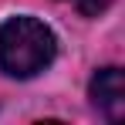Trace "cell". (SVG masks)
<instances>
[{
    "label": "cell",
    "mask_w": 125,
    "mask_h": 125,
    "mask_svg": "<svg viewBox=\"0 0 125 125\" xmlns=\"http://www.w3.org/2000/svg\"><path fill=\"white\" fill-rule=\"evenodd\" d=\"M74 3H78V10H81L84 17H98L112 0H74Z\"/></svg>",
    "instance_id": "obj_3"
},
{
    "label": "cell",
    "mask_w": 125,
    "mask_h": 125,
    "mask_svg": "<svg viewBox=\"0 0 125 125\" xmlns=\"http://www.w3.org/2000/svg\"><path fill=\"white\" fill-rule=\"evenodd\" d=\"M88 95H91V105L102 112L108 122H118L125 115V78L122 68H102L91 84H88Z\"/></svg>",
    "instance_id": "obj_2"
},
{
    "label": "cell",
    "mask_w": 125,
    "mask_h": 125,
    "mask_svg": "<svg viewBox=\"0 0 125 125\" xmlns=\"http://www.w3.org/2000/svg\"><path fill=\"white\" fill-rule=\"evenodd\" d=\"M58 54L54 31L37 17H10L0 27V68L10 78L41 74Z\"/></svg>",
    "instance_id": "obj_1"
}]
</instances>
